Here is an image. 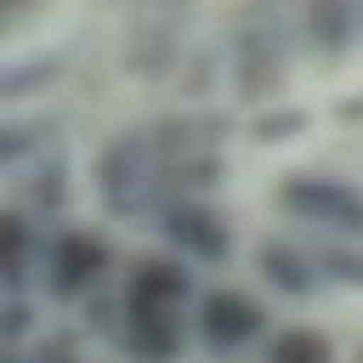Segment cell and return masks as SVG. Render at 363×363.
<instances>
[{
	"mask_svg": "<svg viewBox=\"0 0 363 363\" xmlns=\"http://www.w3.org/2000/svg\"><path fill=\"white\" fill-rule=\"evenodd\" d=\"M51 79H57V62H51V57L11 62V68H0V102H6V96H34V91L51 85Z\"/></svg>",
	"mask_w": 363,
	"mask_h": 363,
	"instance_id": "obj_1",
	"label": "cell"
},
{
	"mask_svg": "<svg viewBox=\"0 0 363 363\" xmlns=\"http://www.w3.org/2000/svg\"><path fill=\"white\" fill-rule=\"evenodd\" d=\"M34 142H40V130H34V125H0V164L23 159Z\"/></svg>",
	"mask_w": 363,
	"mask_h": 363,
	"instance_id": "obj_2",
	"label": "cell"
},
{
	"mask_svg": "<svg viewBox=\"0 0 363 363\" xmlns=\"http://www.w3.org/2000/svg\"><path fill=\"white\" fill-rule=\"evenodd\" d=\"M28 11H34V0H0V34H11Z\"/></svg>",
	"mask_w": 363,
	"mask_h": 363,
	"instance_id": "obj_3",
	"label": "cell"
}]
</instances>
